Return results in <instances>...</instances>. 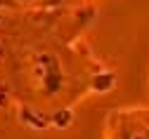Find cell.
Masks as SVG:
<instances>
[{
	"mask_svg": "<svg viewBox=\"0 0 149 139\" xmlns=\"http://www.w3.org/2000/svg\"><path fill=\"white\" fill-rule=\"evenodd\" d=\"M109 139H149V109H118L109 115Z\"/></svg>",
	"mask_w": 149,
	"mask_h": 139,
	"instance_id": "cell-2",
	"label": "cell"
},
{
	"mask_svg": "<svg viewBox=\"0 0 149 139\" xmlns=\"http://www.w3.org/2000/svg\"><path fill=\"white\" fill-rule=\"evenodd\" d=\"M95 12L40 7L14 19V97L29 125H66L90 92H109L116 75L83 43Z\"/></svg>",
	"mask_w": 149,
	"mask_h": 139,
	"instance_id": "cell-1",
	"label": "cell"
}]
</instances>
